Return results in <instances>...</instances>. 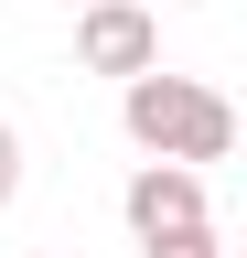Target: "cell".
<instances>
[{"mask_svg": "<svg viewBox=\"0 0 247 258\" xmlns=\"http://www.w3.org/2000/svg\"><path fill=\"white\" fill-rule=\"evenodd\" d=\"M140 258H226V247H215V226H183V237H150Z\"/></svg>", "mask_w": 247, "mask_h": 258, "instance_id": "4", "label": "cell"}, {"mask_svg": "<svg viewBox=\"0 0 247 258\" xmlns=\"http://www.w3.org/2000/svg\"><path fill=\"white\" fill-rule=\"evenodd\" d=\"M65 11H75V0H65Z\"/></svg>", "mask_w": 247, "mask_h": 258, "instance_id": "6", "label": "cell"}, {"mask_svg": "<svg viewBox=\"0 0 247 258\" xmlns=\"http://www.w3.org/2000/svg\"><path fill=\"white\" fill-rule=\"evenodd\" d=\"M129 97H118V118H129V140L150 151V161H226L236 151V108L215 86H194V76H161V64H140V76H118Z\"/></svg>", "mask_w": 247, "mask_h": 258, "instance_id": "1", "label": "cell"}, {"mask_svg": "<svg viewBox=\"0 0 247 258\" xmlns=\"http://www.w3.org/2000/svg\"><path fill=\"white\" fill-rule=\"evenodd\" d=\"M75 64L86 76H140V64H161V22L140 0H75Z\"/></svg>", "mask_w": 247, "mask_h": 258, "instance_id": "2", "label": "cell"}, {"mask_svg": "<svg viewBox=\"0 0 247 258\" xmlns=\"http://www.w3.org/2000/svg\"><path fill=\"white\" fill-rule=\"evenodd\" d=\"M118 215H129V237H183V226H204V172L194 161H140L129 194H118Z\"/></svg>", "mask_w": 247, "mask_h": 258, "instance_id": "3", "label": "cell"}, {"mask_svg": "<svg viewBox=\"0 0 247 258\" xmlns=\"http://www.w3.org/2000/svg\"><path fill=\"white\" fill-rule=\"evenodd\" d=\"M11 194H22V140H11V118H0V215H11Z\"/></svg>", "mask_w": 247, "mask_h": 258, "instance_id": "5", "label": "cell"}]
</instances>
